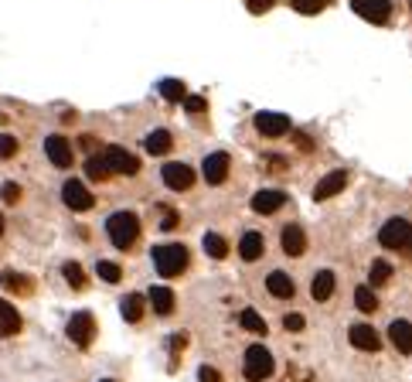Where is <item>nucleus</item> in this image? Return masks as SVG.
Masks as SVG:
<instances>
[{"instance_id":"1","label":"nucleus","mask_w":412,"mask_h":382,"mask_svg":"<svg viewBox=\"0 0 412 382\" xmlns=\"http://www.w3.org/2000/svg\"><path fill=\"white\" fill-rule=\"evenodd\" d=\"M106 232H109L116 250H129L136 243V236H140V218L133 212H113L109 222H106Z\"/></svg>"},{"instance_id":"2","label":"nucleus","mask_w":412,"mask_h":382,"mask_svg":"<svg viewBox=\"0 0 412 382\" xmlns=\"http://www.w3.org/2000/svg\"><path fill=\"white\" fill-rule=\"evenodd\" d=\"M154 266L161 277H177L184 266H188V250L181 243H164V246H154Z\"/></svg>"},{"instance_id":"3","label":"nucleus","mask_w":412,"mask_h":382,"mask_svg":"<svg viewBox=\"0 0 412 382\" xmlns=\"http://www.w3.org/2000/svg\"><path fill=\"white\" fill-rule=\"evenodd\" d=\"M378 243L385 250H399V253H412V225L406 218H388L378 232Z\"/></svg>"},{"instance_id":"4","label":"nucleus","mask_w":412,"mask_h":382,"mask_svg":"<svg viewBox=\"0 0 412 382\" xmlns=\"http://www.w3.org/2000/svg\"><path fill=\"white\" fill-rule=\"evenodd\" d=\"M246 379L249 382H262L273 376V355H269V348H262V345H252L246 348Z\"/></svg>"},{"instance_id":"5","label":"nucleus","mask_w":412,"mask_h":382,"mask_svg":"<svg viewBox=\"0 0 412 382\" xmlns=\"http://www.w3.org/2000/svg\"><path fill=\"white\" fill-rule=\"evenodd\" d=\"M69 338H72V345H79V348H89L92 345V338H96V321H92V314L89 311H79V314H72L69 318Z\"/></svg>"},{"instance_id":"6","label":"nucleus","mask_w":412,"mask_h":382,"mask_svg":"<svg viewBox=\"0 0 412 382\" xmlns=\"http://www.w3.org/2000/svg\"><path fill=\"white\" fill-rule=\"evenodd\" d=\"M62 202H65V205H69L72 212H89V209L96 205V198H92V191L85 188L82 181H75V177L62 184Z\"/></svg>"},{"instance_id":"7","label":"nucleus","mask_w":412,"mask_h":382,"mask_svg":"<svg viewBox=\"0 0 412 382\" xmlns=\"http://www.w3.org/2000/svg\"><path fill=\"white\" fill-rule=\"evenodd\" d=\"M102 161H106L109 174H136L140 171V161L126 147H106L102 150Z\"/></svg>"},{"instance_id":"8","label":"nucleus","mask_w":412,"mask_h":382,"mask_svg":"<svg viewBox=\"0 0 412 382\" xmlns=\"http://www.w3.org/2000/svg\"><path fill=\"white\" fill-rule=\"evenodd\" d=\"M351 7H355L358 17H365L371 24H385L392 17V3L388 0H351Z\"/></svg>"},{"instance_id":"9","label":"nucleus","mask_w":412,"mask_h":382,"mask_svg":"<svg viewBox=\"0 0 412 382\" xmlns=\"http://www.w3.org/2000/svg\"><path fill=\"white\" fill-rule=\"evenodd\" d=\"M44 154L55 168H72V144L65 137H58V133L44 137Z\"/></svg>"},{"instance_id":"10","label":"nucleus","mask_w":412,"mask_h":382,"mask_svg":"<svg viewBox=\"0 0 412 382\" xmlns=\"http://www.w3.org/2000/svg\"><path fill=\"white\" fill-rule=\"evenodd\" d=\"M164 184L170 191H188V188L195 184V171L188 168V164H181V161L164 164Z\"/></svg>"},{"instance_id":"11","label":"nucleus","mask_w":412,"mask_h":382,"mask_svg":"<svg viewBox=\"0 0 412 382\" xmlns=\"http://www.w3.org/2000/svg\"><path fill=\"white\" fill-rule=\"evenodd\" d=\"M283 205H287V195L280 188H266V191H256L252 195V212H259V215H273V212H280Z\"/></svg>"},{"instance_id":"12","label":"nucleus","mask_w":412,"mask_h":382,"mask_svg":"<svg viewBox=\"0 0 412 382\" xmlns=\"http://www.w3.org/2000/svg\"><path fill=\"white\" fill-rule=\"evenodd\" d=\"M229 154L225 150H215V154H208L205 157V164H201V174H205V181L208 184H222L225 177H229Z\"/></svg>"},{"instance_id":"13","label":"nucleus","mask_w":412,"mask_h":382,"mask_svg":"<svg viewBox=\"0 0 412 382\" xmlns=\"http://www.w3.org/2000/svg\"><path fill=\"white\" fill-rule=\"evenodd\" d=\"M256 130L262 137H283L289 133V116L287 113H256Z\"/></svg>"},{"instance_id":"14","label":"nucleus","mask_w":412,"mask_h":382,"mask_svg":"<svg viewBox=\"0 0 412 382\" xmlns=\"http://www.w3.org/2000/svg\"><path fill=\"white\" fill-rule=\"evenodd\" d=\"M344 184H348V174H344V171H330V174H324V177L317 181L314 198H317V202H328V198H334V195L344 191Z\"/></svg>"},{"instance_id":"15","label":"nucleus","mask_w":412,"mask_h":382,"mask_svg":"<svg viewBox=\"0 0 412 382\" xmlns=\"http://www.w3.org/2000/svg\"><path fill=\"white\" fill-rule=\"evenodd\" d=\"M348 338H351V345H355V348H361V351H378V345H382L371 324H351Z\"/></svg>"},{"instance_id":"16","label":"nucleus","mask_w":412,"mask_h":382,"mask_svg":"<svg viewBox=\"0 0 412 382\" xmlns=\"http://www.w3.org/2000/svg\"><path fill=\"white\" fill-rule=\"evenodd\" d=\"M280 243H283V253L287 256H303V250H307V236H303L300 225H287Z\"/></svg>"},{"instance_id":"17","label":"nucleus","mask_w":412,"mask_h":382,"mask_svg":"<svg viewBox=\"0 0 412 382\" xmlns=\"http://www.w3.org/2000/svg\"><path fill=\"white\" fill-rule=\"evenodd\" d=\"M266 290L273 294V297H280V300H287L293 297V280H289V273H283V270H273L269 277H266Z\"/></svg>"},{"instance_id":"18","label":"nucleus","mask_w":412,"mask_h":382,"mask_svg":"<svg viewBox=\"0 0 412 382\" xmlns=\"http://www.w3.org/2000/svg\"><path fill=\"white\" fill-rule=\"evenodd\" d=\"M388 341H392L402 355H409L412 351V324L409 321H392V324H388Z\"/></svg>"},{"instance_id":"19","label":"nucleus","mask_w":412,"mask_h":382,"mask_svg":"<svg viewBox=\"0 0 412 382\" xmlns=\"http://www.w3.org/2000/svg\"><path fill=\"white\" fill-rule=\"evenodd\" d=\"M17 331H21V314H17V307L0 297V335L10 338V335H17Z\"/></svg>"},{"instance_id":"20","label":"nucleus","mask_w":412,"mask_h":382,"mask_svg":"<svg viewBox=\"0 0 412 382\" xmlns=\"http://www.w3.org/2000/svg\"><path fill=\"white\" fill-rule=\"evenodd\" d=\"M262 250H266V243H262V232H246V236L239 239V256H242L246 263L259 259V256H262Z\"/></svg>"},{"instance_id":"21","label":"nucleus","mask_w":412,"mask_h":382,"mask_svg":"<svg viewBox=\"0 0 412 382\" xmlns=\"http://www.w3.org/2000/svg\"><path fill=\"white\" fill-rule=\"evenodd\" d=\"M147 300H150V307H154L157 314H170V311H174V290H170V287H150Z\"/></svg>"},{"instance_id":"22","label":"nucleus","mask_w":412,"mask_h":382,"mask_svg":"<svg viewBox=\"0 0 412 382\" xmlns=\"http://www.w3.org/2000/svg\"><path fill=\"white\" fill-rule=\"evenodd\" d=\"M143 147H147V154L161 157V154H167V150L174 147V140H170V133H167V130H154V133H147Z\"/></svg>"},{"instance_id":"23","label":"nucleus","mask_w":412,"mask_h":382,"mask_svg":"<svg viewBox=\"0 0 412 382\" xmlns=\"http://www.w3.org/2000/svg\"><path fill=\"white\" fill-rule=\"evenodd\" d=\"M334 273L330 270H321L317 277H314V284H310V294H314V300H328L330 294H334Z\"/></svg>"},{"instance_id":"24","label":"nucleus","mask_w":412,"mask_h":382,"mask_svg":"<svg viewBox=\"0 0 412 382\" xmlns=\"http://www.w3.org/2000/svg\"><path fill=\"white\" fill-rule=\"evenodd\" d=\"M143 307H147L143 294H126L123 297V318L129 321V324H136V321L143 318Z\"/></svg>"},{"instance_id":"25","label":"nucleus","mask_w":412,"mask_h":382,"mask_svg":"<svg viewBox=\"0 0 412 382\" xmlns=\"http://www.w3.org/2000/svg\"><path fill=\"white\" fill-rule=\"evenodd\" d=\"M201 246H205V253L211 256V259H225V256H229V243H225L218 232H205Z\"/></svg>"},{"instance_id":"26","label":"nucleus","mask_w":412,"mask_h":382,"mask_svg":"<svg viewBox=\"0 0 412 382\" xmlns=\"http://www.w3.org/2000/svg\"><path fill=\"white\" fill-rule=\"evenodd\" d=\"M161 96H164L167 103H181V99H188V89L181 79H164L161 83Z\"/></svg>"},{"instance_id":"27","label":"nucleus","mask_w":412,"mask_h":382,"mask_svg":"<svg viewBox=\"0 0 412 382\" xmlns=\"http://www.w3.org/2000/svg\"><path fill=\"white\" fill-rule=\"evenodd\" d=\"M388 277H392V266L385 263V259H375L368 270V287H382V284H388Z\"/></svg>"},{"instance_id":"28","label":"nucleus","mask_w":412,"mask_h":382,"mask_svg":"<svg viewBox=\"0 0 412 382\" xmlns=\"http://www.w3.org/2000/svg\"><path fill=\"white\" fill-rule=\"evenodd\" d=\"M85 174H89L92 181H106V177H109V168H106L102 154H92V157L85 161Z\"/></svg>"},{"instance_id":"29","label":"nucleus","mask_w":412,"mask_h":382,"mask_svg":"<svg viewBox=\"0 0 412 382\" xmlns=\"http://www.w3.org/2000/svg\"><path fill=\"white\" fill-rule=\"evenodd\" d=\"M239 321H242V328H246V331H252V335H266V321H262V318H259L252 307H246V311L239 314Z\"/></svg>"},{"instance_id":"30","label":"nucleus","mask_w":412,"mask_h":382,"mask_svg":"<svg viewBox=\"0 0 412 382\" xmlns=\"http://www.w3.org/2000/svg\"><path fill=\"white\" fill-rule=\"evenodd\" d=\"M96 273H99L106 284H120V277H123V270H120L113 259H99V263H96Z\"/></svg>"},{"instance_id":"31","label":"nucleus","mask_w":412,"mask_h":382,"mask_svg":"<svg viewBox=\"0 0 412 382\" xmlns=\"http://www.w3.org/2000/svg\"><path fill=\"white\" fill-rule=\"evenodd\" d=\"M0 284H3V287H10V290H24V294L31 290V280H28V277H21V273H14V270H3V273H0Z\"/></svg>"},{"instance_id":"32","label":"nucleus","mask_w":412,"mask_h":382,"mask_svg":"<svg viewBox=\"0 0 412 382\" xmlns=\"http://www.w3.org/2000/svg\"><path fill=\"white\" fill-rule=\"evenodd\" d=\"M355 304H358V311L371 314V311L378 307V297L371 294V287H358V290H355Z\"/></svg>"},{"instance_id":"33","label":"nucleus","mask_w":412,"mask_h":382,"mask_svg":"<svg viewBox=\"0 0 412 382\" xmlns=\"http://www.w3.org/2000/svg\"><path fill=\"white\" fill-rule=\"evenodd\" d=\"M62 273H65V280H69L72 287H85V277H82V266H79V263H65Z\"/></svg>"},{"instance_id":"34","label":"nucleus","mask_w":412,"mask_h":382,"mask_svg":"<svg viewBox=\"0 0 412 382\" xmlns=\"http://www.w3.org/2000/svg\"><path fill=\"white\" fill-rule=\"evenodd\" d=\"M293 7H296L300 14H317V10L328 7V0H293Z\"/></svg>"},{"instance_id":"35","label":"nucleus","mask_w":412,"mask_h":382,"mask_svg":"<svg viewBox=\"0 0 412 382\" xmlns=\"http://www.w3.org/2000/svg\"><path fill=\"white\" fill-rule=\"evenodd\" d=\"M17 154V140L10 137V133H3L0 137V161H7V157H14Z\"/></svg>"},{"instance_id":"36","label":"nucleus","mask_w":412,"mask_h":382,"mask_svg":"<svg viewBox=\"0 0 412 382\" xmlns=\"http://www.w3.org/2000/svg\"><path fill=\"white\" fill-rule=\"evenodd\" d=\"M303 324H307L303 314H287V318H283V328H287V331H303Z\"/></svg>"},{"instance_id":"37","label":"nucleus","mask_w":412,"mask_h":382,"mask_svg":"<svg viewBox=\"0 0 412 382\" xmlns=\"http://www.w3.org/2000/svg\"><path fill=\"white\" fill-rule=\"evenodd\" d=\"M184 106H188V113H205V96H188L184 99Z\"/></svg>"},{"instance_id":"38","label":"nucleus","mask_w":412,"mask_h":382,"mask_svg":"<svg viewBox=\"0 0 412 382\" xmlns=\"http://www.w3.org/2000/svg\"><path fill=\"white\" fill-rule=\"evenodd\" d=\"M17 198H21V188H17L14 181H7V184H3V202H7V205H14Z\"/></svg>"},{"instance_id":"39","label":"nucleus","mask_w":412,"mask_h":382,"mask_svg":"<svg viewBox=\"0 0 412 382\" xmlns=\"http://www.w3.org/2000/svg\"><path fill=\"white\" fill-rule=\"evenodd\" d=\"M273 7V0H249V10L252 14H262V10H269Z\"/></svg>"},{"instance_id":"40","label":"nucleus","mask_w":412,"mask_h":382,"mask_svg":"<svg viewBox=\"0 0 412 382\" xmlns=\"http://www.w3.org/2000/svg\"><path fill=\"white\" fill-rule=\"evenodd\" d=\"M198 376H201V382H222V376H218L215 369H208V365H201V372H198Z\"/></svg>"},{"instance_id":"41","label":"nucleus","mask_w":412,"mask_h":382,"mask_svg":"<svg viewBox=\"0 0 412 382\" xmlns=\"http://www.w3.org/2000/svg\"><path fill=\"white\" fill-rule=\"evenodd\" d=\"M177 225V215L170 212V209H164V218H161V229H174Z\"/></svg>"},{"instance_id":"42","label":"nucleus","mask_w":412,"mask_h":382,"mask_svg":"<svg viewBox=\"0 0 412 382\" xmlns=\"http://www.w3.org/2000/svg\"><path fill=\"white\" fill-rule=\"evenodd\" d=\"M0 232H3V215H0Z\"/></svg>"},{"instance_id":"43","label":"nucleus","mask_w":412,"mask_h":382,"mask_svg":"<svg viewBox=\"0 0 412 382\" xmlns=\"http://www.w3.org/2000/svg\"><path fill=\"white\" fill-rule=\"evenodd\" d=\"M99 382H116V379H99Z\"/></svg>"}]
</instances>
